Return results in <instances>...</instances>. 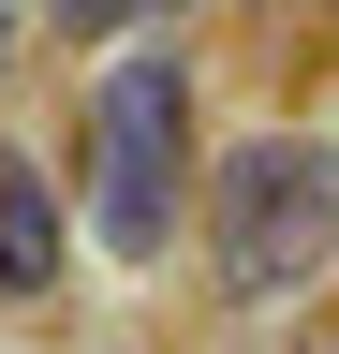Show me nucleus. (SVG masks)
Masks as SVG:
<instances>
[{"instance_id":"2","label":"nucleus","mask_w":339,"mask_h":354,"mask_svg":"<svg viewBox=\"0 0 339 354\" xmlns=\"http://www.w3.org/2000/svg\"><path fill=\"white\" fill-rule=\"evenodd\" d=\"M206 266H222L236 310H266L310 266H339V148H310V133L222 148V177H206Z\"/></svg>"},{"instance_id":"3","label":"nucleus","mask_w":339,"mask_h":354,"mask_svg":"<svg viewBox=\"0 0 339 354\" xmlns=\"http://www.w3.org/2000/svg\"><path fill=\"white\" fill-rule=\"evenodd\" d=\"M59 251H74V236H59V192L0 148V295H15V310H30V295H59Z\"/></svg>"},{"instance_id":"4","label":"nucleus","mask_w":339,"mask_h":354,"mask_svg":"<svg viewBox=\"0 0 339 354\" xmlns=\"http://www.w3.org/2000/svg\"><path fill=\"white\" fill-rule=\"evenodd\" d=\"M0 59H15V15H0Z\"/></svg>"},{"instance_id":"1","label":"nucleus","mask_w":339,"mask_h":354,"mask_svg":"<svg viewBox=\"0 0 339 354\" xmlns=\"http://www.w3.org/2000/svg\"><path fill=\"white\" fill-rule=\"evenodd\" d=\"M74 162H89V236L118 266H148V251H177V207H192V74L162 59H118L89 88V133H74Z\"/></svg>"}]
</instances>
